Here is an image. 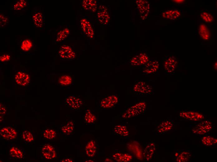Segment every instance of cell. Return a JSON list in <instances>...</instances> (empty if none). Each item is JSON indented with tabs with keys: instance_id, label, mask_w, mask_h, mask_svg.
Here are the masks:
<instances>
[{
	"instance_id": "23",
	"label": "cell",
	"mask_w": 217,
	"mask_h": 162,
	"mask_svg": "<svg viewBox=\"0 0 217 162\" xmlns=\"http://www.w3.org/2000/svg\"><path fill=\"white\" fill-rule=\"evenodd\" d=\"M96 150L95 141L91 140L88 142L85 146V154L89 157H93L96 154Z\"/></svg>"
},
{
	"instance_id": "15",
	"label": "cell",
	"mask_w": 217,
	"mask_h": 162,
	"mask_svg": "<svg viewBox=\"0 0 217 162\" xmlns=\"http://www.w3.org/2000/svg\"><path fill=\"white\" fill-rule=\"evenodd\" d=\"M60 57L62 59L70 60L74 59L75 53L69 46L63 45L61 46L58 51Z\"/></svg>"
},
{
	"instance_id": "8",
	"label": "cell",
	"mask_w": 217,
	"mask_h": 162,
	"mask_svg": "<svg viewBox=\"0 0 217 162\" xmlns=\"http://www.w3.org/2000/svg\"><path fill=\"white\" fill-rule=\"evenodd\" d=\"M26 154L23 148L14 144L11 145L7 150V155L10 159L23 160L25 159Z\"/></svg>"
},
{
	"instance_id": "9",
	"label": "cell",
	"mask_w": 217,
	"mask_h": 162,
	"mask_svg": "<svg viewBox=\"0 0 217 162\" xmlns=\"http://www.w3.org/2000/svg\"><path fill=\"white\" fill-rule=\"evenodd\" d=\"M150 60L148 54L143 51H141L134 55L130 60V64L133 66H143Z\"/></svg>"
},
{
	"instance_id": "4",
	"label": "cell",
	"mask_w": 217,
	"mask_h": 162,
	"mask_svg": "<svg viewBox=\"0 0 217 162\" xmlns=\"http://www.w3.org/2000/svg\"><path fill=\"white\" fill-rule=\"evenodd\" d=\"M19 131L12 125L3 126L0 128V139L6 141H12L18 138Z\"/></svg>"
},
{
	"instance_id": "3",
	"label": "cell",
	"mask_w": 217,
	"mask_h": 162,
	"mask_svg": "<svg viewBox=\"0 0 217 162\" xmlns=\"http://www.w3.org/2000/svg\"><path fill=\"white\" fill-rule=\"evenodd\" d=\"M39 149L40 159L43 161L54 160L58 155V151L55 147L49 143H42Z\"/></svg>"
},
{
	"instance_id": "17",
	"label": "cell",
	"mask_w": 217,
	"mask_h": 162,
	"mask_svg": "<svg viewBox=\"0 0 217 162\" xmlns=\"http://www.w3.org/2000/svg\"><path fill=\"white\" fill-rule=\"evenodd\" d=\"M31 20L37 28L41 29L44 26V16L41 11H37L34 12L31 16Z\"/></svg>"
},
{
	"instance_id": "2",
	"label": "cell",
	"mask_w": 217,
	"mask_h": 162,
	"mask_svg": "<svg viewBox=\"0 0 217 162\" xmlns=\"http://www.w3.org/2000/svg\"><path fill=\"white\" fill-rule=\"evenodd\" d=\"M213 121L209 120H203L190 125L191 133L200 136L209 133L214 128Z\"/></svg>"
},
{
	"instance_id": "31",
	"label": "cell",
	"mask_w": 217,
	"mask_h": 162,
	"mask_svg": "<svg viewBox=\"0 0 217 162\" xmlns=\"http://www.w3.org/2000/svg\"><path fill=\"white\" fill-rule=\"evenodd\" d=\"M70 31L67 28L60 30L57 34L56 41V42H59L63 40L66 38L69 34Z\"/></svg>"
},
{
	"instance_id": "36",
	"label": "cell",
	"mask_w": 217,
	"mask_h": 162,
	"mask_svg": "<svg viewBox=\"0 0 217 162\" xmlns=\"http://www.w3.org/2000/svg\"><path fill=\"white\" fill-rule=\"evenodd\" d=\"M0 26L1 27H4L7 24L8 19L6 16L2 14H0Z\"/></svg>"
},
{
	"instance_id": "35",
	"label": "cell",
	"mask_w": 217,
	"mask_h": 162,
	"mask_svg": "<svg viewBox=\"0 0 217 162\" xmlns=\"http://www.w3.org/2000/svg\"><path fill=\"white\" fill-rule=\"evenodd\" d=\"M113 159L118 162H123V153L120 152H117L111 156Z\"/></svg>"
},
{
	"instance_id": "27",
	"label": "cell",
	"mask_w": 217,
	"mask_h": 162,
	"mask_svg": "<svg viewBox=\"0 0 217 162\" xmlns=\"http://www.w3.org/2000/svg\"><path fill=\"white\" fill-rule=\"evenodd\" d=\"M199 33L202 39L205 40H208L210 38V30L205 25L200 24L199 27Z\"/></svg>"
},
{
	"instance_id": "39",
	"label": "cell",
	"mask_w": 217,
	"mask_h": 162,
	"mask_svg": "<svg viewBox=\"0 0 217 162\" xmlns=\"http://www.w3.org/2000/svg\"><path fill=\"white\" fill-rule=\"evenodd\" d=\"M60 162H72L73 161V160L69 157H64V158H63L61 160H60Z\"/></svg>"
},
{
	"instance_id": "30",
	"label": "cell",
	"mask_w": 217,
	"mask_h": 162,
	"mask_svg": "<svg viewBox=\"0 0 217 162\" xmlns=\"http://www.w3.org/2000/svg\"><path fill=\"white\" fill-rule=\"evenodd\" d=\"M200 16L202 19L206 22L211 23L214 21L213 16L208 11L204 10L201 11Z\"/></svg>"
},
{
	"instance_id": "18",
	"label": "cell",
	"mask_w": 217,
	"mask_h": 162,
	"mask_svg": "<svg viewBox=\"0 0 217 162\" xmlns=\"http://www.w3.org/2000/svg\"><path fill=\"white\" fill-rule=\"evenodd\" d=\"M156 145L153 142H151L147 144L144 149L143 155L146 160H150L152 158L156 150Z\"/></svg>"
},
{
	"instance_id": "37",
	"label": "cell",
	"mask_w": 217,
	"mask_h": 162,
	"mask_svg": "<svg viewBox=\"0 0 217 162\" xmlns=\"http://www.w3.org/2000/svg\"><path fill=\"white\" fill-rule=\"evenodd\" d=\"M10 56L7 54H4L0 56V60L1 62H4L9 60L10 59Z\"/></svg>"
},
{
	"instance_id": "13",
	"label": "cell",
	"mask_w": 217,
	"mask_h": 162,
	"mask_svg": "<svg viewBox=\"0 0 217 162\" xmlns=\"http://www.w3.org/2000/svg\"><path fill=\"white\" fill-rule=\"evenodd\" d=\"M65 103L72 109H79L82 106L83 102L79 97L74 95H69L65 98Z\"/></svg>"
},
{
	"instance_id": "5",
	"label": "cell",
	"mask_w": 217,
	"mask_h": 162,
	"mask_svg": "<svg viewBox=\"0 0 217 162\" xmlns=\"http://www.w3.org/2000/svg\"><path fill=\"white\" fill-rule=\"evenodd\" d=\"M178 117L181 119L194 123L199 122L205 119V116L203 114L192 110L181 111Z\"/></svg>"
},
{
	"instance_id": "33",
	"label": "cell",
	"mask_w": 217,
	"mask_h": 162,
	"mask_svg": "<svg viewBox=\"0 0 217 162\" xmlns=\"http://www.w3.org/2000/svg\"><path fill=\"white\" fill-rule=\"evenodd\" d=\"M27 2L24 0H19L16 2L12 6V8L15 10H21L27 6Z\"/></svg>"
},
{
	"instance_id": "14",
	"label": "cell",
	"mask_w": 217,
	"mask_h": 162,
	"mask_svg": "<svg viewBox=\"0 0 217 162\" xmlns=\"http://www.w3.org/2000/svg\"><path fill=\"white\" fill-rule=\"evenodd\" d=\"M174 126L173 120H166L160 123L157 127L156 131L158 134H165L171 131Z\"/></svg>"
},
{
	"instance_id": "32",
	"label": "cell",
	"mask_w": 217,
	"mask_h": 162,
	"mask_svg": "<svg viewBox=\"0 0 217 162\" xmlns=\"http://www.w3.org/2000/svg\"><path fill=\"white\" fill-rule=\"evenodd\" d=\"M72 80L71 76L67 75L61 76L59 79V83L62 86H66L70 84Z\"/></svg>"
},
{
	"instance_id": "21",
	"label": "cell",
	"mask_w": 217,
	"mask_h": 162,
	"mask_svg": "<svg viewBox=\"0 0 217 162\" xmlns=\"http://www.w3.org/2000/svg\"><path fill=\"white\" fill-rule=\"evenodd\" d=\"M113 131L115 135L123 138H126L129 136V131L124 125L119 124L115 126Z\"/></svg>"
},
{
	"instance_id": "28",
	"label": "cell",
	"mask_w": 217,
	"mask_h": 162,
	"mask_svg": "<svg viewBox=\"0 0 217 162\" xmlns=\"http://www.w3.org/2000/svg\"><path fill=\"white\" fill-rule=\"evenodd\" d=\"M96 120V117L92 111L87 110L85 112L84 121L85 123L91 124L94 123Z\"/></svg>"
},
{
	"instance_id": "19",
	"label": "cell",
	"mask_w": 217,
	"mask_h": 162,
	"mask_svg": "<svg viewBox=\"0 0 217 162\" xmlns=\"http://www.w3.org/2000/svg\"><path fill=\"white\" fill-rule=\"evenodd\" d=\"M200 141L203 145L207 146H214L217 143V140L216 137L209 133L202 136Z\"/></svg>"
},
{
	"instance_id": "38",
	"label": "cell",
	"mask_w": 217,
	"mask_h": 162,
	"mask_svg": "<svg viewBox=\"0 0 217 162\" xmlns=\"http://www.w3.org/2000/svg\"><path fill=\"white\" fill-rule=\"evenodd\" d=\"M0 114L1 115H4L6 113V109L2 103H0Z\"/></svg>"
},
{
	"instance_id": "41",
	"label": "cell",
	"mask_w": 217,
	"mask_h": 162,
	"mask_svg": "<svg viewBox=\"0 0 217 162\" xmlns=\"http://www.w3.org/2000/svg\"><path fill=\"white\" fill-rule=\"evenodd\" d=\"M85 162H94L93 160H87L85 161Z\"/></svg>"
},
{
	"instance_id": "26",
	"label": "cell",
	"mask_w": 217,
	"mask_h": 162,
	"mask_svg": "<svg viewBox=\"0 0 217 162\" xmlns=\"http://www.w3.org/2000/svg\"><path fill=\"white\" fill-rule=\"evenodd\" d=\"M41 137L46 140L54 139L56 136L55 131L52 128H46L42 131L41 133Z\"/></svg>"
},
{
	"instance_id": "29",
	"label": "cell",
	"mask_w": 217,
	"mask_h": 162,
	"mask_svg": "<svg viewBox=\"0 0 217 162\" xmlns=\"http://www.w3.org/2000/svg\"><path fill=\"white\" fill-rule=\"evenodd\" d=\"M191 157V153L189 151H184L180 154L176 160L179 162H186L189 160Z\"/></svg>"
},
{
	"instance_id": "16",
	"label": "cell",
	"mask_w": 217,
	"mask_h": 162,
	"mask_svg": "<svg viewBox=\"0 0 217 162\" xmlns=\"http://www.w3.org/2000/svg\"><path fill=\"white\" fill-rule=\"evenodd\" d=\"M15 79L16 82L17 84L22 86L27 85L30 81L29 75L21 71H18L16 73Z\"/></svg>"
},
{
	"instance_id": "25",
	"label": "cell",
	"mask_w": 217,
	"mask_h": 162,
	"mask_svg": "<svg viewBox=\"0 0 217 162\" xmlns=\"http://www.w3.org/2000/svg\"><path fill=\"white\" fill-rule=\"evenodd\" d=\"M107 10V8L105 7L97 13L98 21L99 23L102 24H107L109 20L110 17Z\"/></svg>"
},
{
	"instance_id": "1",
	"label": "cell",
	"mask_w": 217,
	"mask_h": 162,
	"mask_svg": "<svg viewBox=\"0 0 217 162\" xmlns=\"http://www.w3.org/2000/svg\"><path fill=\"white\" fill-rule=\"evenodd\" d=\"M147 103L145 101H139L126 109L123 112L121 118L128 119L144 113L147 108Z\"/></svg>"
},
{
	"instance_id": "7",
	"label": "cell",
	"mask_w": 217,
	"mask_h": 162,
	"mask_svg": "<svg viewBox=\"0 0 217 162\" xmlns=\"http://www.w3.org/2000/svg\"><path fill=\"white\" fill-rule=\"evenodd\" d=\"M178 64L177 58L173 55H170L165 58L163 62V69L167 74H174Z\"/></svg>"
},
{
	"instance_id": "11",
	"label": "cell",
	"mask_w": 217,
	"mask_h": 162,
	"mask_svg": "<svg viewBox=\"0 0 217 162\" xmlns=\"http://www.w3.org/2000/svg\"><path fill=\"white\" fill-rule=\"evenodd\" d=\"M119 98L115 95L109 96L104 98L100 103V107L104 109H110L113 108L118 103Z\"/></svg>"
},
{
	"instance_id": "34",
	"label": "cell",
	"mask_w": 217,
	"mask_h": 162,
	"mask_svg": "<svg viewBox=\"0 0 217 162\" xmlns=\"http://www.w3.org/2000/svg\"><path fill=\"white\" fill-rule=\"evenodd\" d=\"M21 48L24 51H29L32 46V43L31 40L26 39L22 41L21 44Z\"/></svg>"
},
{
	"instance_id": "10",
	"label": "cell",
	"mask_w": 217,
	"mask_h": 162,
	"mask_svg": "<svg viewBox=\"0 0 217 162\" xmlns=\"http://www.w3.org/2000/svg\"><path fill=\"white\" fill-rule=\"evenodd\" d=\"M141 70L143 74L151 75L157 73L160 68V64L157 60H149L143 66Z\"/></svg>"
},
{
	"instance_id": "40",
	"label": "cell",
	"mask_w": 217,
	"mask_h": 162,
	"mask_svg": "<svg viewBox=\"0 0 217 162\" xmlns=\"http://www.w3.org/2000/svg\"><path fill=\"white\" fill-rule=\"evenodd\" d=\"M214 69L216 71L217 69V62L215 63L214 65Z\"/></svg>"
},
{
	"instance_id": "20",
	"label": "cell",
	"mask_w": 217,
	"mask_h": 162,
	"mask_svg": "<svg viewBox=\"0 0 217 162\" xmlns=\"http://www.w3.org/2000/svg\"><path fill=\"white\" fill-rule=\"evenodd\" d=\"M162 14L164 18L171 20L178 19L181 15L180 12L177 9L168 10L164 11Z\"/></svg>"
},
{
	"instance_id": "24",
	"label": "cell",
	"mask_w": 217,
	"mask_h": 162,
	"mask_svg": "<svg viewBox=\"0 0 217 162\" xmlns=\"http://www.w3.org/2000/svg\"><path fill=\"white\" fill-rule=\"evenodd\" d=\"M74 128V122L72 121H67L65 124L61 125L60 130L64 134L69 135L72 133Z\"/></svg>"
},
{
	"instance_id": "12",
	"label": "cell",
	"mask_w": 217,
	"mask_h": 162,
	"mask_svg": "<svg viewBox=\"0 0 217 162\" xmlns=\"http://www.w3.org/2000/svg\"><path fill=\"white\" fill-rule=\"evenodd\" d=\"M136 3L142 19H146L148 16L150 10V3L146 0H137Z\"/></svg>"
},
{
	"instance_id": "6",
	"label": "cell",
	"mask_w": 217,
	"mask_h": 162,
	"mask_svg": "<svg viewBox=\"0 0 217 162\" xmlns=\"http://www.w3.org/2000/svg\"><path fill=\"white\" fill-rule=\"evenodd\" d=\"M133 92L136 95H150L153 93V87L143 81L136 83L132 88Z\"/></svg>"
},
{
	"instance_id": "22",
	"label": "cell",
	"mask_w": 217,
	"mask_h": 162,
	"mask_svg": "<svg viewBox=\"0 0 217 162\" xmlns=\"http://www.w3.org/2000/svg\"><path fill=\"white\" fill-rule=\"evenodd\" d=\"M22 138L26 144H29L35 141V135L32 131L30 130H24L22 134Z\"/></svg>"
}]
</instances>
